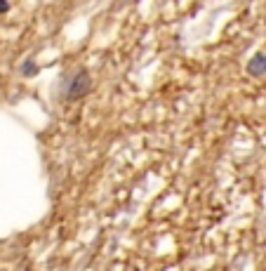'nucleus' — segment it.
I'll return each mask as SVG.
<instances>
[{"mask_svg": "<svg viewBox=\"0 0 266 271\" xmlns=\"http://www.w3.org/2000/svg\"><path fill=\"white\" fill-rule=\"evenodd\" d=\"M35 71H38V66H35L31 59L24 64V68H21V73H24V75H35Z\"/></svg>", "mask_w": 266, "mask_h": 271, "instance_id": "obj_3", "label": "nucleus"}, {"mask_svg": "<svg viewBox=\"0 0 266 271\" xmlns=\"http://www.w3.org/2000/svg\"><path fill=\"white\" fill-rule=\"evenodd\" d=\"M10 10V0H0V14H5Z\"/></svg>", "mask_w": 266, "mask_h": 271, "instance_id": "obj_4", "label": "nucleus"}, {"mask_svg": "<svg viewBox=\"0 0 266 271\" xmlns=\"http://www.w3.org/2000/svg\"><path fill=\"white\" fill-rule=\"evenodd\" d=\"M92 90V78H90L87 71H78L73 75V81L68 85V99H80Z\"/></svg>", "mask_w": 266, "mask_h": 271, "instance_id": "obj_1", "label": "nucleus"}, {"mask_svg": "<svg viewBox=\"0 0 266 271\" xmlns=\"http://www.w3.org/2000/svg\"><path fill=\"white\" fill-rule=\"evenodd\" d=\"M247 73L252 75V78H261V75H266V54L264 52L252 54V59L247 61Z\"/></svg>", "mask_w": 266, "mask_h": 271, "instance_id": "obj_2", "label": "nucleus"}]
</instances>
